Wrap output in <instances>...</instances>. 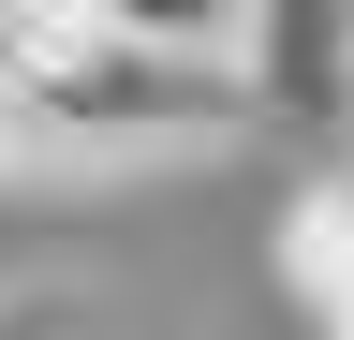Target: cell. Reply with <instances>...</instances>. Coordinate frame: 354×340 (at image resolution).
Returning <instances> with one entry per match:
<instances>
[{
    "label": "cell",
    "mask_w": 354,
    "mask_h": 340,
    "mask_svg": "<svg viewBox=\"0 0 354 340\" xmlns=\"http://www.w3.org/2000/svg\"><path fill=\"white\" fill-rule=\"evenodd\" d=\"M236 74L221 60H162V45H44L15 89H0V163H207L236 148Z\"/></svg>",
    "instance_id": "1"
},
{
    "label": "cell",
    "mask_w": 354,
    "mask_h": 340,
    "mask_svg": "<svg viewBox=\"0 0 354 340\" xmlns=\"http://www.w3.org/2000/svg\"><path fill=\"white\" fill-rule=\"evenodd\" d=\"M221 74H236V118H251V134H295L325 163L354 148V0H236Z\"/></svg>",
    "instance_id": "2"
},
{
    "label": "cell",
    "mask_w": 354,
    "mask_h": 340,
    "mask_svg": "<svg viewBox=\"0 0 354 340\" xmlns=\"http://www.w3.org/2000/svg\"><path fill=\"white\" fill-rule=\"evenodd\" d=\"M266 267H281V296H295L325 340L354 325V148H339V163H310V178L281 193V237H266Z\"/></svg>",
    "instance_id": "3"
},
{
    "label": "cell",
    "mask_w": 354,
    "mask_h": 340,
    "mask_svg": "<svg viewBox=\"0 0 354 340\" xmlns=\"http://www.w3.org/2000/svg\"><path fill=\"white\" fill-rule=\"evenodd\" d=\"M104 45H162V60H221V30H236V0H74Z\"/></svg>",
    "instance_id": "4"
},
{
    "label": "cell",
    "mask_w": 354,
    "mask_h": 340,
    "mask_svg": "<svg viewBox=\"0 0 354 340\" xmlns=\"http://www.w3.org/2000/svg\"><path fill=\"white\" fill-rule=\"evenodd\" d=\"M0 340H104L88 281H0Z\"/></svg>",
    "instance_id": "5"
},
{
    "label": "cell",
    "mask_w": 354,
    "mask_h": 340,
    "mask_svg": "<svg viewBox=\"0 0 354 340\" xmlns=\"http://www.w3.org/2000/svg\"><path fill=\"white\" fill-rule=\"evenodd\" d=\"M339 340H354V325H339Z\"/></svg>",
    "instance_id": "6"
}]
</instances>
